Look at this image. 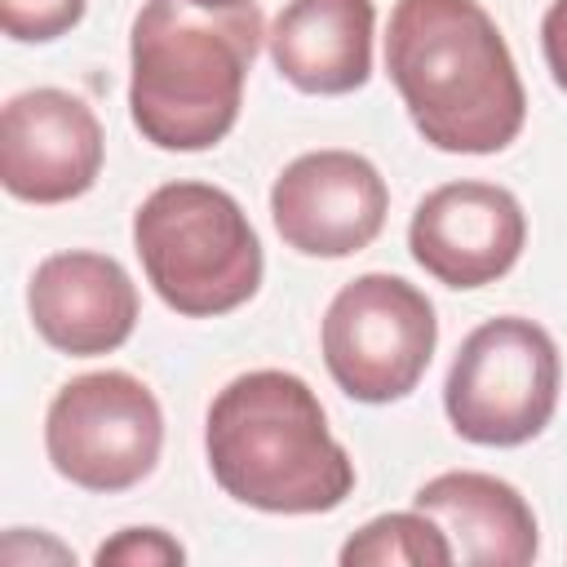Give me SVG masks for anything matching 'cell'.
<instances>
[{
  "mask_svg": "<svg viewBox=\"0 0 567 567\" xmlns=\"http://www.w3.org/2000/svg\"><path fill=\"white\" fill-rule=\"evenodd\" d=\"M133 248L159 301L186 319L239 310L261 288V239L239 199L208 182H164L133 213Z\"/></svg>",
  "mask_w": 567,
  "mask_h": 567,
  "instance_id": "cell-4",
  "label": "cell"
},
{
  "mask_svg": "<svg viewBox=\"0 0 567 567\" xmlns=\"http://www.w3.org/2000/svg\"><path fill=\"white\" fill-rule=\"evenodd\" d=\"M385 71L416 133L439 151L492 155L523 133V80L478 0H399L385 31Z\"/></svg>",
  "mask_w": 567,
  "mask_h": 567,
  "instance_id": "cell-1",
  "label": "cell"
},
{
  "mask_svg": "<svg viewBox=\"0 0 567 567\" xmlns=\"http://www.w3.org/2000/svg\"><path fill=\"white\" fill-rule=\"evenodd\" d=\"M89 0H0V27L9 40L44 44L66 35L84 18Z\"/></svg>",
  "mask_w": 567,
  "mask_h": 567,
  "instance_id": "cell-15",
  "label": "cell"
},
{
  "mask_svg": "<svg viewBox=\"0 0 567 567\" xmlns=\"http://www.w3.org/2000/svg\"><path fill=\"white\" fill-rule=\"evenodd\" d=\"M35 332L62 354H111L133 337L137 288L106 252H53L27 288Z\"/></svg>",
  "mask_w": 567,
  "mask_h": 567,
  "instance_id": "cell-11",
  "label": "cell"
},
{
  "mask_svg": "<svg viewBox=\"0 0 567 567\" xmlns=\"http://www.w3.org/2000/svg\"><path fill=\"white\" fill-rule=\"evenodd\" d=\"M199 9H239V4H252V0H190Z\"/></svg>",
  "mask_w": 567,
  "mask_h": 567,
  "instance_id": "cell-18",
  "label": "cell"
},
{
  "mask_svg": "<svg viewBox=\"0 0 567 567\" xmlns=\"http://www.w3.org/2000/svg\"><path fill=\"white\" fill-rule=\"evenodd\" d=\"M527 244L523 204L492 182L434 186L408 226V248L425 275L447 288H483L501 279Z\"/></svg>",
  "mask_w": 567,
  "mask_h": 567,
  "instance_id": "cell-10",
  "label": "cell"
},
{
  "mask_svg": "<svg viewBox=\"0 0 567 567\" xmlns=\"http://www.w3.org/2000/svg\"><path fill=\"white\" fill-rule=\"evenodd\" d=\"M412 505L443 527L456 563L527 567L540 549L532 505L523 501L518 487H509L496 474L447 470V474L430 478L412 496Z\"/></svg>",
  "mask_w": 567,
  "mask_h": 567,
  "instance_id": "cell-13",
  "label": "cell"
},
{
  "mask_svg": "<svg viewBox=\"0 0 567 567\" xmlns=\"http://www.w3.org/2000/svg\"><path fill=\"white\" fill-rule=\"evenodd\" d=\"M266 40L257 4L199 9L190 0H146L128 35V111L159 151L217 146L244 106V80Z\"/></svg>",
  "mask_w": 567,
  "mask_h": 567,
  "instance_id": "cell-2",
  "label": "cell"
},
{
  "mask_svg": "<svg viewBox=\"0 0 567 567\" xmlns=\"http://www.w3.org/2000/svg\"><path fill=\"white\" fill-rule=\"evenodd\" d=\"M540 49L554 84L567 93V0H554L540 18Z\"/></svg>",
  "mask_w": 567,
  "mask_h": 567,
  "instance_id": "cell-17",
  "label": "cell"
},
{
  "mask_svg": "<svg viewBox=\"0 0 567 567\" xmlns=\"http://www.w3.org/2000/svg\"><path fill=\"white\" fill-rule=\"evenodd\" d=\"M439 341L430 297L399 275L350 279L323 315V363L359 403H394L416 390Z\"/></svg>",
  "mask_w": 567,
  "mask_h": 567,
  "instance_id": "cell-6",
  "label": "cell"
},
{
  "mask_svg": "<svg viewBox=\"0 0 567 567\" xmlns=\"http://www.w3.org/2000/svg\"><path fill=\"white\" fill-rule=\"evenodd\" d=\"M102 124L66 89H27L0 115V182L27 204H66L102 173Z\"/></svg>",
  "mask_w": 567,
  "mask_h": 567,
  "instance_id": "cell-9",
  "label": "cell"
},
{
  "mask_svg": "<svg viewBox=\"0 0 567 567\" xmlns=\"http://www.w3.org/2000/svg\"><path fill=\"white\" fill-rule=\"evenodd\" d=\"M102 567L106 563H124V567H164V563H182L186 549L159 532V527H124L115 540H106L97 554H93Z\"/></svg>",
  "mask_w": 567,
  "mask_h": 567,
  "instance_id": "cell-16",
  "label": "cell"
},
{
  "mask_svg": "<svg viewBox=\"0 0 567 567\" xmlns=\"http://www.w3.org/2000/svg\"><path fill=\"white\" fill-rule=\"evenodd\" d=\"M341 563L346 567H447L456 558L443 527L430 514L408 509V514H381L363 523L341 545Z\"/></svg>",
  "mask_w": 567,
  "mask_h": 567,
  "instance_id": "cell-14",
  "label": "cell"
},
{
  "mask_svg": "<svg viewBox=\"0 0 567 567\" xmlns=\"http://www.w3.org/2000/svg\"><path fill=\"white\" fill-rule=\"evenodd\" d=\"M204 452L217 487L261 514H328L354 492L319 394L279 368L244 372L213 399Z\"/></svg>",
  "mask_w": 567,
  "mask_h": 567,
  "instance_id": "cell-3",
  "label": "cell"
},
{
  "mask_svg": "<svg viewBox=\"0 0 567 567\" xmlns=\"http://www.w3.org/2000/svg\"><path fill=\"white\" fill-rule=\"evenodd\" d=\"M558 346L554 337L518 315L478 323L443 385L447 421L461 439L483 447H518L536 439L558 408Z\"/></svg>",
  "mask_w": 567,
  "mask_h": 567,
  "instance_id": "cell-5",
  "label": "cell"
},
{
  "mask_svg": "<svg viewBox=\"0 0 567 567\" xmlns=\"http://www.w3.org/2000/svg\"><path fill=\"white\" fill-rule=\"evenodd\" d=\"M372 0H288L266 35L275 71L301 93H354L372 75Z\"/></svg>",
  "mask_w": 567,
  "mask_h": 567,
  "instance_id": "cell-12",
  "label": "cell"
},
{
  "mask_svg": "<svg viewBox=\"0 0 567 567\" xmlns=\"http://www.w3.org/2000/svg\"><path fill=\"white\" fill-rule=\"evenodd\" d=\"M390 190L354 151L297 155L270 186V217L288 248L306 257L363 252L385 226Z\"/></svg>",
  "mask_w": 567,
  "mask_h": 567,
  "instance_id": "cell-8",
  "label": "cell"
},
{
  "mask_svg": "<svg viewBox=\"0 0 567 567\" xmlns=\"http://www.w3.org/2000/svg\"><path fill=\"white\" fill-rule=\"evenodd\" d=\"M164 447L159 399L133 372H84L66 381L44 416V452L84 492L137 487Z\"/></svg>",
  "mask_w": 567,
  "mask_h": 567,
  "instance_id": "cell-7",
  "label": "cell"
}]
</instances>
